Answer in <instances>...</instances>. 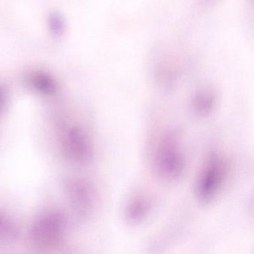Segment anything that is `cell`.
<instances>
[{
    "label": "cell",
    "mask_w": 254,
    "mask_h": 254,
    "mask_svg": "<svg viewBox=\"0 0 254 254\" xmlns=\"http://www.w3.org/2000/svg\"><path fill=\"white\" fill-rule=\"evenodd\" d=\"M68 232V221L62 211L49 209L40 212L29 229L32 246L41 252H49L60 248Z\"/></svg>",
    "instance_id": "cell-1"
},
{
    "label": "cell",
    "mask_w": 254,
    "mask_h": 254,
    "mask_svg": "<svg viewBox=\"0 0 254 254\" xmlns=\"http://www.w3.org/2000/svg\"><path fill=\"white\" fill-rule=\"evenodd\" d=\"M155 169L166 181H177L181 178L186 167V159L181 147L180 135L175 130L167 132L157 147Z\"/></svg>",
    "instance_id": "cell-2"
},
{
    "label": "cell",
    "mask_w": 254,
    "mask_h": 254,
    "mask_svg": "<svg viewBox=\"0 0 254 254\" xmlns=\"http://www.w3.org/2000/svg\"><path fill=\"white\" fill-rule=\"evenodd\" d=\"M229 172L227 160L214 152L209 155L200 172L196 185V195L199 201L207 204L219 193Z\"/></svg>",
    "instance_id": "cell-3"
},
{
    "label": "cell",
    "mask_w": 254,
    "mask_h": 254,
    "mask_svg": "<svg viewBox=\"0 0 254 254\" xmlns=\"http://www.w3.org/2000/svg\"><path fill=\"white\" fill-rule=\"evenodd\" d=\"M61 145L64 157L72 164L85 166L91 163L94 157V148L90 136L77 125L66 127Z\"/></svg>",
    "instance_id": "cell-4"
},
{
    "label": "cell",
    "mask_w": 254,
    "mask_h": 254,
    "mask_svg": "<svg viewBox=\"0 0 254 254\" xmlns=\"http://www.w3.org/2000/svg\"><path fill=\"white\" fill-rule=\"evenodd\" d=\"M66 200L72 212L78 218H87L93 212L96 203L94 187L87 180L68 178L64 182Z\"/></svg>",
    "instance_id": "cell-5"
},
{
    "label": "cell",
    "mask_w": 254,
    "mask_h": 254,
    "mask_svg": "<svg viewBox=\"0 0 254 254\" xmlns=\"http://www.w3.org/2000/svg\"><path fill=\"white\" fill-rule=\"evenodd\" d=\"M151 210V203L143 195L131 197L125 206L124 216L130 224H138L146 218Z\"/></svg>",
    "instance_id": "cell-6"
},
{
    "label": "cell",
    "mask_w": 254,
    "mask_h": 254,
    "mask_svg": "<svg viewBox=\"0 0 254 254\" xmlns=\"http://www.w3.org/2000/svg\"><path fill=\"white\" fill-rule=\"evenodd\" d=\"M216 105V96L212 90L203 89L196 92L191 100L193 111L198 117L210 115Z\"/></svg>",
    "instance_id": "cell-7"
},
{
    "label": "cell",
    "mask_w": 254,
    "mask_h": 254,
    "mask_svg": "<svg viewBox=\"0 0 254 254\" xmlns=\"http://www.w3.org/2000/svg\"><path fill=\"white\" fill-rule=\"evenodd\" d=\"M20 229L6 214L0 212V247L12 245L18 239Z\"/></svg>",
    "instance_id": "cell-8"
},
{
    "label": "cell",
    "mask_w": 254,
    "mask_h": 254,
    "mask_svg": "<svg viewBox=\"0 0 254 254\" xmlns=\"http://www.w3.org/2000/svg\"><path fill=\"white\" fill-rule=\"evenodd\" d=\"M32 87L43 95L53 94L56 90V85L53 78L44 74H35L30 80Z\"/></svg>",
    "instance_id": "cell-9"
},
{
    "label": "cell",
    "mask_w": 254,
    "mask_h": 254,
    "mask_svg": "<svg viewBox=\"0 0 254 254\" xmlns=\"http://www.w3.org/2000/svg\"><path fill=\"white\" fill-rule=\"evenodd\" d=\"M7 106V95L5 90L0 87V116L5 111Z\"/></svg>",
    "instance_id": "cell-10"
}]
</instances>
